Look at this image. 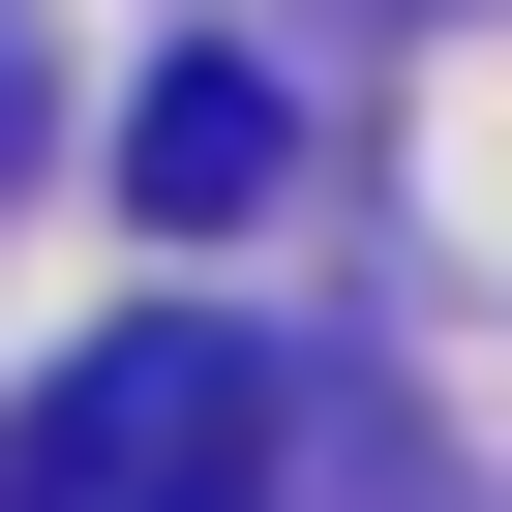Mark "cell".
Returning a JSON list of instances; mask_svg holds the SVG:
<instances>
[{"mask_svg":"<svg viewBox=\"0 0 512 512\" xmlns=\"http://www.w3.org/2000/svg\"><path fill=\"white\" fill-rule=\"evenodd\" d=\"M121 181H151L181 241H211V211H272V61H151V151H121Z\"/></svg>","mask_w":512,"mask_h":512,"instance_id":"cell-2","label":"cell"},{"mask_svg":"<svg viewBox=\"0 0 512 512\" xmlns=\"http://www.w3.org/2000/svg\"><path fill=\"white\" fill-rule=\"evenodd\" d=\"M0 512H272V362L241 332H91L31 392V482Z\"/></svg>","mask_w":512,"mask_h":512,"instance_id":"cell-1","label":"cell"}]
</instances>
